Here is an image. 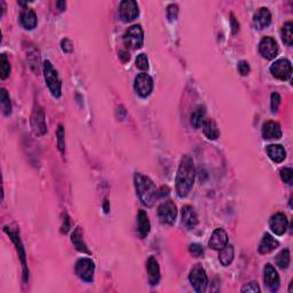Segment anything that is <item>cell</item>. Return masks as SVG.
Returning a JSON list of instances; mask_svg holds the SVG:
<instances>
[{
    "label": "cell",
    "instance_id": "obj_28",
    "mask_svg": "<svg viewBox=\"0 0 293 293\" xmlns=\"http://www.w3.org/2000/svg\"><path fill=\"white\" fill-rule=\"evenodd\" d=\"M205 114H206V110H205V107L203 106L197 107L195 111L192 114V124L195 129H199V127L203 125L204 120H205Z\"/></svg>",
    "mask_w": 293,
    "mask_h": 293
},
{
    "label": "cell",
    "instance_id": "obj_2",
    "mask_svg": "<svg viewBox=\"0 0 293 293\" xmlns=\"http://www.w3.org/2000/svg\"><path fill=\"white\" fill-rule=\"evenodd\" d=\"M134 184L140 200L146 208H152L158 198V192L150 178L141 173L134 174Z\"/></svg>",
    "mask_w": 293,
    "mask_h": 293
},
{
    "label": "cell",
    "instance_id": "obj_9",
    "mask_svg": "<svg viewBox=\"0 0 293 293\" xmlns=\"http://www.w3.org/2000/svg\"><path fill=\"white\" fill-rule=\"evenodd\" d=\"M134 90L141 98H146L154 90V81L148 73H139L134 81Z\"/></svg>",
    "mask_w": 293,
    "mask_h": 293
},
{
    "label": "cell",
    "instance_id": "obj_44",
    "mask_svg": "<svg viewBox=\"0 0 293 293\" xmlns=\"http://www.w3.org/2000/svg\"><path fill=\"white\" fill-rule=\"evenodd\" d=\"M168 193H170V189L167 187H162V189L158 192V198H162V197L167 196Z\"/></svg>",
    "mask_w": 293,
    "mask_h": 293
},
{
    "label": "cell",
    "instance_id": "obj_34",
    "mask_svg": "<svg viewBox=\"0 0 293 293\" xmlns=\"http://www.w3.org/2000/svg\"><path fill=\"white\" fill-rule=\"evenodd\" d=\"M135 65H136V68L142 70V71H146V70H148L149 69L148 56H146L145 53L139 54L138 57H136V60H135Z\"/></svg>",
    "mask_w": 293,
    "mask_h": 293
},
{
    "label": "cell",
    "instance_id": "obj_4",
    "mask_svg": "<svg viewBox=\"0 0 293 293\" xmlns=\"http://www.w3.org/2000/svg\"><path fill=\"white\" fill-rule=\"evenodd\" d=\"M44 77L47 86H49L50 93L54 98H60L62 95V84L60 81L56 70L53 68L49 61L44 62Z\"/></svg>",
    "mask_w": 293,
    "mask_h": 293
},
{
    "label": "cell",
    "instance_id": "obj_16",
    "mask_svg": "<svg viewBox=\"0 0 293 293\" xmlns=\"http://www.w3.org/2000/svg\"><path fill=\"white\" fill-rule=\"evenodd\" d=\"M261 133H262L263 139L266 140H278L282 138L281 125L274 120H268L263 124Z\"/></svg>",
    "mask_w": 293,
    "mask_h": 293
},
{
    "label": "cell",
    "instance_id": "obj_35",
    "mask_svg": "<svg viewBox=\"0 0 293 293\" xmlns=\"http://www.w3.org/2000/svg\"><path fill=\"white\" fill-rule=\"evenodd\" d=\"M281 95L278 93H276V92H274V93L270 95V107H272V113L275 114L278 111L279 104H281Z\"/></svg>",
    "mask_w": 293,
    "mask_h": 293
},
{
    "label": "cell",
    "instance_id": "obj_21",
    "mask_svg": "<svg viewBox=\"0 0 293 293\" xmlns=\"http://www.w3.org/2000/svg\"><path fill=\"white\" fill-rule=\"evenodd\" d=\"M278 241L275 240L270 234H265L263 235L262 240H261L259 244V253L260 254H268L273 252L274 250H276L278 247Z\"/></svg>",
    "mask_w": 293,
    "mask_h": 293
},
{
    "label": "cell",
    "instance_id": "obj_19",
    "mask_svg": "<svg viewBox=\"0 0 293 293\" xmlns=\"http://www.w3.org/2000/svg\"><path fill=\"white\" fill-rule=\"evenodd\" d=\"M146 270H148L149 282H150V284H158L159 279H161V269H159L157 260H156L154 257H150L148 261H146Z\"/></svg>",
    "mask_w": 293,
    "mask_h": 293
},
{
    "label": "cell",
    "instance_id": "obj_17",
    "mask_svg": "<svg viewBox=\"0 0 293 293\" xmlns=\"http://www.w3.org/2000/svg\"><path fill=\"white\" fill-rule=\"evenodd\" d=\"M228 235L222 228H218L213 231L211 238L209 241V246L213 250L220 251L228 244Z\"/></svg>",
    "mask_w": 293,
    "mask_h": 293
},
{
    "label": "cell",
    "instance_id": "obj_6",
    "mask_svg": "<svg viewBox=\"0 0 293 293\" xmlns=\"http://www.w3.org/2000/svg\"><path fill=\"white\" fill-rule=\"evenodd\" d=\"M189 281L196 292L202 293L208 288V275L205 269L200 265H195L189 273Z\"/></svg>",
    "mask_w": 293,
    "mask_h": 293
},
{
    "label": "cell",
    "instance_id": "obj_5",
    "mask_svg": "<svg viewBox=\"0 0 293 293\" xmlns=\"http://www.w3.org/2000/svg\"><path fill=\"white\" fill-rule=\"evenodd\" d=\"M143 41H145V34H143V29L140 24L130 27L124 34V44L130 49H141Z\"/></svg>",
    "mask_w": 293,
    "mask_h": 293
},
{
    "label": "cell",
    "instance_id": "obj_36",
    "mask_svg": "<svg viewBox=\"0 0 293 293\" xmlns=\"http://www.w3.org/2000/svg\"><path fill=\"white\" fill-rule=\"evenodd\" d=\"M178 14H179V7H178L177 4H171L167 6L166 9V15L167 18L172 21H175L178 18Z\"/></svg>",
    "mask_w": 293,
    "mask_h": 293
},
{
    "label": "cell",
    "instance_id": "obj_29",
    "mask_svg": "<svg viewBox=\"0 0 293 293\" xmlns=\"http://www.w3.org/2000/svg\"><path fill=\"white\" fill-rule=\"evenodd\" d=\"M276 265L282 269H286L290 265V261H291V254H290V251L288 248L285 250H282L281 252L277 254L276 257Z\"/></svg>",
    "mask_w": 293,
    "mask_h": 293
},
{
    "label": "cell",
    "instance_id": "obj_26",
    "mask_svg": "<svg viewBox=\"0 0 293 293\" xmlns=\"http://www.w3.org/2000/svg\"><path fill=\"white\" fill-rule=\"evenodd\" d=\"M71 242H72V244L75 245V247L79 251V252L91 254V252L88 251V248H87V245L85 244L84 240H82L81 228L77 227L75 229V230H73L72 235H71Z\"/></svg>",
    "mask_w": 293,
    "mask_h": 293
},
{
    "label": "cell",
    "instance_id": "obj_41",
    "mask_svg": "<svg viewBox=\"0 0 293 293\" xmlns=\"http://www.w3.org/2000/svg\"><path fill=\"white\" fill-rule=\"evenodd\" d=\"M61 49L65 53H71L73 50V45H72L71 40L68 39V38L62 39L61 40Z\"/></svg>",
    "mask_w": 293,
    "mask_h": 293
},
{
    "label": "cell",
    "instance_id": "obj_12",
    "mask_svg": "<svg viewBox=\"0 0 293 293\" xmlns=\"http://www.w3.org/2000/svg\"><path fill=\"white\" fill-rule=\"evenodd\" d=\"M139 6L134 0H124L120 2L119 15L124 22H132L139 16Z\"/></svg>",
    "mask_w": 293,
    "mask_h": 293
},
{
    "label": "cell",
    "instance_id": "obj_46",
    "mask_svg": "<svg viewBox=\"0 0 293 293\" xmlns=\"http://www.w3.org/2000/svg\"><path fill=\"white\" fill-rule=\"evenodd\" d=\"M56 6H57V8L60 9V11L63 12L65 9V1H57Z\"/></svg>",
    "mask_w": 293,
    "mask_h": 293
},
{
    "label": "cell",
    "instance_id": "obj_40",
    "mask_svg": "<svg viewBox=\"0 0 293 293\" xmlns=\"http://www.w3.org/2000/svg\"><path fill=\"white\" fill-rule=\"evenodd\" d=\"M237 69H238V72H240L242 76H247L251 71L250 65H248V62H246V61H241L240 63H238Z\"/></svg>",
    "mask_w": 293,
    "mask_h": 293
},
{
    "label": "cell",
    "instance_id": "obj_47",
    "mask_svg": "<svg viewBox=\"0 0 293 293\" xmlns=\"http://www.w3.org/2000/svg\"><path fill=\"white\" fill-rule=\"evenodd\" d=\"M104 208H106V212H109V209H108V200L106 199V205H104Z\"/></svg>",
    "mask_w": 293,
    "mask_h": 293
},
{
    "label": "cell",
    "instance_id": "obj_13",
    "mask_svg": "<svg viewBox=\"0 0 293 293\" xmlns=\"http://www.w3.org/2000/svg\"><path fill=\"white\" fill-rule=\"evenodd\" d=\"M259 52L266 60H274L278 54V46L272 37H263L259 43Z\"/></svg>",
    "mask_w": 293,
    "mask_h": 293
},
{
    "label": "cell",
    "instance_id": "obj_25",
    "mask_svg": "<svg viewBox=\"0 0 293 293\" xmlns=\"http://www.w3.org/2000/svg\"><path fill=\"white\" fill-rule=\"evenodd\" d=\"M203 133L209 140H216L220 136L218 125L213 119H205L203 123Z\"/></svg>",
    "mask_w": 293,
    "mask_h": 293
},
{
    "label": "cell",
    "instance_id": "obj_33",
    "mask_svg": "<svg viewBox=\"0 0 293 293\" xmlns=\"http://www.w3.org/2000/svg\"><path fill=\"white\" fill-rule=\"evenodd\" d=\"M57 148L61 152H65V127H63L62 124H60L59 127H57Z\"/></svg>",
    "mask_w": 293,
    "mask_h": 293
},
{
    "label": "cell",
    "instance_id": "obj_18",
    "mask_svg": "<svg viewBox=\"0 0 293 293\" xmlns=\"http://www.w3.org/2000/svg\"><path fill=\"white\" fill-rule=\"evenodd\" d=\"M270 22H272V14L266 7H261L253 16V25L257 30H263L265 28L269 27Z\"/></svg>",
    "mask_w": 293,
    "mask_h": 293
},
{
    "label": "cell",
    "instance_id": "obj_37",
    "mask_svg": "<svg viewBox=\"0 0 293 293\" xmlns=\"http://www.w3.org/2000/svg\"><path fill=\"white\" fill-rule=\"evenodd\" d=\"M189 252L192 253L195 258H200L204 256V248L202 245L194 243V244L189 245Z\"/></svg>",
    "mask_w": 293,
    "mask_h": 293
},
{
    "label": "cell",
    "instance_id": "obj_31",
    "mask_svg": "<svg viewBox=\"0 0 293 293\" xmlns=\"http://www.w3.org/2000/svg\"><path fill=\"white\" fill-rule=\"evenodd\" d=\"M11 73V63L7 60L5 54H2L0 59V77L1 79H6Z\"/></svg>",
    "mask_w": 293,
    "mask_h": 293
},
{
    "label": "cell",
    "instance_id": "obj_32",
    "mask_svg": "<svg viewBox=\"0 0 293 293\" xmlns=\"http://www.w3.org/2000/svg\"><path fill=\"white\" fill-rule=\"evenodd\" d=\"M1 106H2V110H4V114L6 116H9L12 114V103H11V98H9V95L7 93V91L5 88L1 90Z\"/></svg>",
    "mask_w": 293,
    "mask_h": 293
},
{
    "label": "cell",
    "instance_id": "obj_23",
    "mask_svg": "<svg viewBox=\"0 0 293 293\" xmlns=\"http://www.w3.org/2000/svg\"><path fill=\"white\" fill-rule=\"evenodd\" d=\"M267 155L274 163H282L286 158V151L281 145H269L266 148Z\"/></svg>",
    "mask_w": 293,
    "mask_h": 293
},
{
    "label": "cell",
    "instance_id": "obj_14",
    "mask_svg": "<svg viewBox=\"0 0 293 293\" xmlns=\"http://www.w3.org/2000/svg\"><path fill=\"white\" fill-rule=\"evenodd\" d=\"M269 227L277 236H283L288 230L289 220L284 213H275L269 220Z\"/></svg>",
    "mask_w": 293,
    "mask_h": 293
},
{
    "label": "cell",
    "instance_id": "obj_22",
    "mask_svg": "<svg viewBox=\"0 0 293 293\" xmlns=\"http://www.w3.org/2000/svg\"><path fill=\"white\" fill-rule=\"evenodd\" d=\"M182 222L188 229H194L198 224V216L192 206L186 205L182 208Z\"/></svg>",
    "mask_w": 293,
    "mask_h": 293
},
{
    "label": "cell",
    "instance_id": "obj_38",
    "mask_svg": "<svg viewBox=\"0 0 293 293\" xmlns=\"http://www.w3.org/2000/svg\"><path fill=\"white\" fill-rule=\"evenodd\" d=\"M279 174H281V179L284 181L285 183H288V184L292 183L293 171L291 170V168H289V167L283 168V170H281V172H279Z\"/></svg>",
    "mask_w": 293,
    "mask_h": 293
},
{
    "label": "cell",
    "instance_id": "obj_3",
    "mask_svg": "<svg viewBox=\"0 0 293 293\" xmlns=\"http://www.w3.org/2000/svg\"><path fill=\"white\" fill-rule=\"evenodd\" d=\"M4 230L6 234L8 235L9 238H11L13 243L15 244V246H16V251L22 263V268H23V281L27 282L29 279V269L27 265V256H25L23 244H22V241L20 237V231H18L17 228L13 227V226H6Z\"/></svg>",
    "mask_w": 293,
    "mask_h": 293
},
{
    "label": "cell",
    "instance_id": "obj_15",
    "mask_svg": "<svg viewBox=\"0 0 293 293\" xmlns=\"http://www.w3.org/2000/svg\"><path fill=\"white\" fill-rule=\"evenodd\" d=\"M263 281H265L266 286L270 290V291L275 292L278 290L279 288L278 273H277V270L274 268L270 263H267L265 268H263Z\"/></svg>",
    "mask_w": 293,
    "mask_h": 293
},
{
    "label": "cell",
    "instance_id": "obj_39",
    "mask_svg": "<svg viewBox=\"0 0 293 293\" xmlns=\"http://www.w3.org/2000/svg\"><path fill=\"white\" fill-rule=\"evenodd\" d=\"M241 291L257 293V292H260V288H259V285H258L257 282H251V283H248V284H245L243 288H242Z\"/></svg>",
    "mask_w": 293,
    "mask_h": 293
},
{
    "label": "cell",
    "instance_id": "obj_27",
    "mask_svg": "<svg viewBox=\"0 0 293 293\" xmlns=\"http://www.w3.org/2000/svg\"><path fill=\"white\" fill-rule=\"evenodd\" d=\"M235 257V251L232 245H226L224 248L220 250L219 253V260L221 262V265L224 267H228L232 262Z\"/></svg>",
    "mask_w": 293,
    "mask_h": 293
},
{
    "label": "cell",
    "instance_id": "obj_7",
    "mask_svg": "<svg viewBox=\"0 0 293 293\" xmlns=\"http://www.w3.org/2000/svg\"><path fill=\"white\" fill-rule=\"evenodd\" d=\"M76 275L79 278L82 279L85 282H92L94 277V272H95V265L92 261V259L88 258H81L76 262L75 267Z\"/></svg>",
    "mask_w": 293,
    "mask_h": 293
},
{
    "label": "cell",
    "instance_id": "obj_24",
    "mask_svg": "<svg viewBox=\"0 0 293 293\" xmlns=\"http://www.w3.org/2000/svg\"><path fill=\"white\" fill-rule=\"evenodd\" d=\"M20 22L25 29H28V30H33V29L37 27V23H38L37 14L33 11V9L25 8L20 15Z\"/></svg>",
    "mask_w": 293,
    "mask_h": 293
},
{
    "label": "cell",
    "instance_id": "obj_43",
    "mask_svg": "<svg viewBox=\"0 0 293 293\" xmlns=\"http://www.w3.org/2000/svg\"><path fill=\"white\" fill-rule=\"evenodd\" d=\"M231 28H232V33H236L238 30H240V24H238V22L236 21V18L234 17V15H231Z\"/></svg>",
    "mask_w": 293,
    "mask_h": 293
},
{
    "label": "cell",
    "instance_id": "obj_1",
    "mask_svg": "<svg viewBox=\"0 0 293 293\" xmlns=\"http://www.w3.org/2000/svg\"><path fill=\"white\" fill-rule=\"evenodd\" d=\"M195 182V166L194 161L189 155H184L181 158L179 168L175 178V189L180 198H184L189 195L190 190Z\"/></svg>",
    "mask_w": 293,
    "mask_h": 293
},
{
    "label": "cell",
    "instance_id": "obj_11",
    "mask_svg": "<svg viewBox=\"0 0 293 293\" xmlns=\"http://www.w3.org/2000/svg\"><path fill=\"white\" fill-rule=\"evenodd\" d=\"M31 127L36 135H44L47 132V125L44 110L39 106H36L31 114Z\"/></svg>",
    "mask_w": 293,
    "mask_h": 293
},
{
    "label": "cell",
    "instance_id": "obj_20",
    "mask_svg": "<svg viewBox=\"0 0 293 293\" xmlns=\"http://www.w3.org/2000/svg\"><path fill=\"white\" fill-rule=\"evenodd\" d=\"M151 229L150 221H149V216L146 211L140 210L138 213V232L141 238H146L149 235Z\"/></svg>",
    "mask_w": 293,
    "mask_h": 293
},
{
    "label": "cell",
    "instance_id": "obj_45",
    "mask_svg": "<svg viewBox=\"0 0 293 293\" xmlns=\"http://www.w3.org/2000/svg\"><path fill=\"white\" fill-rule=\"evenodd\" d=\"M119 57L123 60V62H127L130 60V54L122 50V52H119Z\"/></svg>",
    "mask_w": 293,
    "mask_h": 293
},
{
    "label": "cell",
    "instance_id": "obj_8",
    "mask_svg": "<svg viewBox=\"0 0 293 293\" xmlns=\"http://www.w3.org/2000/svg\"><path fill=\"white\" fill-rule=\"evenodd\" d=\"M178 215L177 205L172 200H166L159 205L158 208V218L162 224L173 225Z\"/></svg>",
    "mask_w": 293,
    "mask_h": 293
},
{
    "label": "cell",
    "instance_id": "obj_30",
    "mask_svg": "<svg viewBox=\"0 0 293 293\" xmlns=\"http://www.w3.org/2000/svg\"><path fill=\"white\" fill-rule=\"evenodd\" d=\"M293 24L291 21L286 22L282 28V40L286 46H291L293 43V33H292Z\"/></svg>",
    "mask_w": 293,
    "mask_h": 293
},
{
    "label": "cell",
    "instance_id": "obj_10",
    "mask_svg": "<svg viewBox=\"0 0 293 293\" xmlns=\"http://www.w3.org/2000/svg\"><path fill=\"white\" fill-rule=\"evenodd\" d=\"M270 72L279 81H288L292 73L291 62L288 59H278L270 66Z\"/></svg>",
    "mask_w": 293,
    "mask_h": 293
},
{
    "label": "cell",
    "instance_id": "obj_42",
    "mask_svg": "<svg viewBox=\"0 0 293 293\" xmlns=\"http://www.w3.org/2000/svg\"><path fill=\"white\" fill-rule=\"evenodd\" d=\"M69 229H70V219H69V215L65 214V219H63V225H62L61 230H62V232H65H65L69 231Z\"/></svg>",
    "mask_w": 293,
    "mask_h": 293
}]
</instances>
